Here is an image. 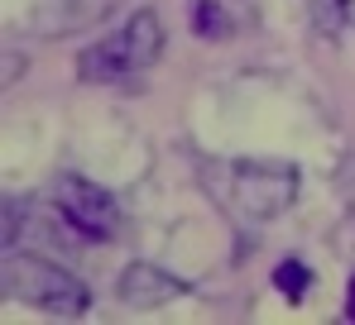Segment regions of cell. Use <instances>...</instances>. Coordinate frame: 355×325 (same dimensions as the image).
I'll return each mask as SVG.
<instances>
[{
    "label": "cell",
    "mask_w": 355,
    "mask_h": 325,
    "mask_svg": "<svg viewBox=\"0 0 355 325\" xmlns=\"http://www.w3.org/2000/svg\"><path fill=\"white\" fill-rule=\"evenodd\" d=\"M0 287H5V297L29 301V306H39L49 316H62V321L87 316V306H92V287L87 282H77L67 268L49 263V259H34V254H10L5 249Z\"/></svg>",
    "instance_id": "2"
},
{
    "label": "cell",
    "mask_w": 355,
    "mask_h": 325,
    "mask_svg": "<svg viewBox=\"0 0 355 325\" xmlns=\"http://www.w3.org/2000/svg\"><path fill=\"white\" fill-rule=\"evenodd\" d=\"M116 0H39V29L49 34H67V29H82L92 19H101Z\"/></svg>",
    "instance_id": "6"
},
{
    "label": "cell",
    "mask_w": 355,
    "mask_h": 325,
    "mask_svg": "<svg viewBox=\"0 0 355 325\" xmlns=\"http://www.w3.org/2000/svg\"><path fill=\"white\" fill-rule=\"evenodd\" d=\"M192 29L207 34V39H221L226 34V19L216 15V0H192Z\"/></svg>",
    "instance_id": "7"
},
{
    "label": "cell",
    "mask_w": 355,
    "mask_h": 325,
    "mask_svg": "<svg viewBox=\"0 0 355 325\" xmlns=\"http://www.w3.org/2000/svg\"><path fill=\"white\" fill-rule=\"evenodd\" d=\"M346 316L355 321V277H351V292H346Z\"/></svg>",
    "instance_id": "9"
},
{
    "label": "cell",
    "mask_w": 355,
    "mask_h": 325,
    "mask_svg": "<svg viewBox=\"0 0 355 325\" xmlns=\"http://www.w3.org/2000/svg\"><path fill=\"white\" fill-rule=\"evenodd\" d=\"M58 211H62V220H67L77 234H87V239H116V230H120L116 196H111L106 187L87 182V177H62L58 182Z\"/></svg>",
    "instance_id": "4"
},
{
    "label": "cell",
    "mask_w": 355,
    "mask_h": 325,
    "mask_svg": "<svg viewBox=\"0 0 355 325\" xmlns=\"http://www.w3.org/2000/svg\"><path fill=\"white\" fill-rule=\"evenodd\" d=\"M164 57V24L154 10H135L116 34H106L101 44H92L87 53L77 57V72L82 82H125V77H139L149 72L154 62Z\"/></svg>",
    "instance_id": "1"
},
{
    "label": "cell",
    "mask_w": 355,
    "mask_h": 325,
    "mask_svg": "<svg viewBox=\"0 0 355 325\" xmlns=\"http://www.w3.org/2000/svg\"><path fill=\"white\" fill-rule=\"evenodd\" d=\"M187 292V282H178L173 272L154 268V263H130V268L120 272L116 282V297L125 306H135V311H154V306H164V301H173Z\"/></svg>",
    "instance_id": "5"
},
{
    "label": "cell",
    "mask_w": 355,
    "mask_h": 325,
    "mask_svg": "<svg viewBox=\"0 0 355 325\" xmlns=\"http://www.w3.org/2000/svg\"><path fill=\"white\" fill-rule=\"evenodd\" d=\"M336 5H341V15H346V19L355 24V0H336Z\"/></svg>",
    "instance_id": "10"
},
{
    "label": "cell",
    "mask_w": 355,
    "mask_h": 325,
    "mask_svg": "<svg viewBox=\"0 0 355 325\" xmlns=\"http://www.w3.org/2000/svg\"><path fill=\"white\" fill-rule=\"evenodd\" d=\"M274 287H284L288 297H302V287H307V268L297 263V259H288V263H279V272H274Z\"/></svg>",
    "instance_id": "8"
},
{
    "label": "cell",
    "mask_w": 355,
    "mask_h": 325,
    "mask_svg": "<svg viewBox=\"0 0 355 325\" xmlns=\"http://www.w3.org/2000/svg\"><path fill=\"white\" fill-rule=\"evenodd\" d=\"M297 196V172L288 162H240L236 167V206L250 220H269L288 211Z\"/></svg>",
    "instance_id": "3"
}]
</instances>
